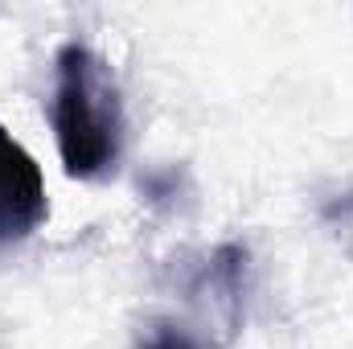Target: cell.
<instances>
[{
	"instance_id": "cell-1",
	"label": "cell",
	"mask_w": 353,
	"mask_h": 349,
	"mask_svg": "<svg viewBox=\"0 0 353 349\" xmlns=\"http://www.w3.org/2000/svg\"><path fill=\"white\" fill-rule=\"evenodd\" d=\"M123 94L111 66L83 41H62L54 54V140L66 177H111L123 157Z\"/></svg>"
},
{
	"instance_id": "cell-2",
	"label": "cell",
	"mask_w": 353,
	"mask_h": 349,
	"mask_svg": "<svg viewBox=\"0 0 353 349\" xmlns=\"http://www.w3.org/2000/svg\"><path fill=\"white\" fill-rule=\"evenodd\" d=\"M50 214L46 177L29 148L0 123V247L25 243Z\"/></svg>"
},
{
	"instance_id": "cell-3",
	"label": "cell",
	"mask_w": 353,
	"mask_h": 349,
	"mask_svg": "<svg viewBox=\"0 0 353 349\" xmlns=\"http://www.w3.org/2000/svg\"><path fill=\"white\" fill-rule=\"evenodd\" d=\"M136 349H201V341L181 325H157Z\"/></svg>"
}]
</instances>
